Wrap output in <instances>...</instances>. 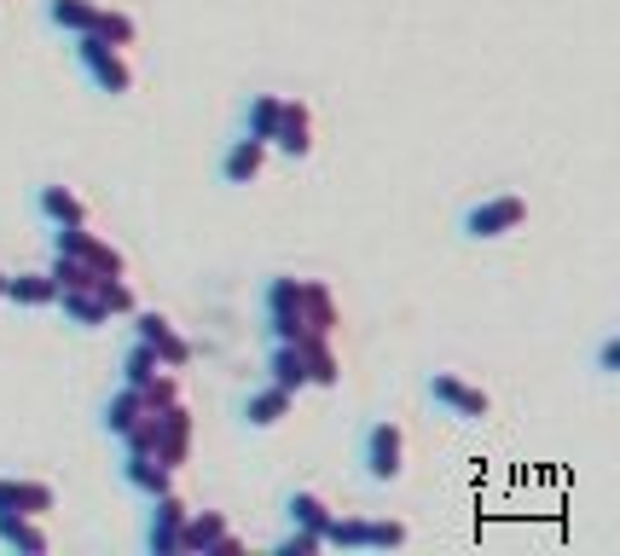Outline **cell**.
Segmentation results:
<instances>
[{"mask_svg": "<svg viewBox=\"0 0 620 556\" xmlns=\"http://www.w3.org/2000/svg\"><path fill=\"white\" fill-rule=\"evenodd\" d=\"M360 464H365L371 481H401V469H406V429L395 418L371 423L365 446H360Z\"/></svg>", "mask_w": 620, "mask_h": 556, "instance_id": "2", "label": "cell"}, {"mask_svg": "<svg viewBox=\"0 0 620 556\" xmlns=\"http://www.w3.org/2000/svg\"><path fill=\"white\" fill-rule=\"evenodd\" d=\"M273 146L291 151V157H307V151H314V111H307L302 99H284V116H279Z\"/></svg>", "mask_w": 620, "mask_h": 556, "instance_id": "12", "label": "cell"}, {"mask_svg": "<svg viewBox=\"0 0 620 556\" xmlns=\"http://www.w3.org/2000/svg\"><path fill=\"white\" fill-rule=\"evenodd\" d=\"M279 116H284V99H279V93H256V99H250V139H267V146H273Z\"/></svg>", "mask_w": 620, "mask_h": 556, "instance_id": "25", "label": "cell"}, {"mask_svg": "<svg viewBox=\"0 0 620 556\" xmlns=\"http://www.w3.org/2000/svg\"><path fill=\"white\" fill-rule=\"evenodd\" d=\"M267 371H273V388H284V395H302V388H307V365H302V348L296 342H273Z\"/></svg>", "mask_w": 620, "mask_h": 556, "instance_id": "19", "label": "cell"}, {"mask_svg": "<svg viewBox=\"0 0 620 556\" xmlns=\"http://www.w3.org/2000/svg\"><path fill=\"white\" fill-rule=\"evenodd\" d=\"M261 169H267V139H233V151L221 157V180L226 185H256L261 180Z\"/></svg>", "mask_w": 620, "mask_h": 556, "instance_id": "9", "label": "cell"}, {"mask_svg": "<svg viewBox=\"0 0 620 556\" xmlns=\"http://www.w3.org/2000/svg\"><path fill=\"white\" fill-rule=\"evenodd\" d=\"M58 492L47 481H0V510H24V517H47Z\"/></svg>", "mask_w": 620, "mask_h": 556, "instance_id": "16", "label": "cell"}, {"mask_svg": "<svg viewBox=\"0 0 620 556\" xmlns=\"http://www.w3.org/2000/svg\"><path fill=\"white\" fill-rule=\"evenodd\" d=\"M291 400L296 395H284V388L267 383V388H256V395L244 400V423H250V429H279L284 418H291Z\"/></svg>", "mask_w": 620, "mask_h": 556, "instance_id": "17", "label": "cell"}, {"mask_svg": "<svg viewBox=\"0 0 620 556\" xmlns=\"http://www.w3.org/2000/svg\"><path fill=\"white\" fill-rule=\"evenodd\" d=\"M314 551H325V533H314V527H296L273 545V556H314Z\"/></svg>", "mask_w": 620, "mask_h": 556, "instance_id": "33", "label": "cell"}, {"mask_svg": "<svg viewBox=\"0 0 620 556\" xmlns=\"http://www.w3.org/2000/svg\"><path fill=\"white\" fill-rule=\"evenodd\" d=\"M47 18H53V30L88 35L93 18H99V0H47Z\"/></svg>", "mask_w": 620, "mask_h": 556, "instance_id": "23", "label": "cell"}, {"mask_svg": "<svg viewBox=\"0 0 620 556\" xmlns=\"http://www.w3.org/2000/svg\"><path fill=\"white\" fill-rule=\"evenodd\" d=\"M185 510H192V504H185L174 487L151 499V527H146V551L151 556H180V522H185Z\"/></svg>", "mask_w": 620, "mask_h": 556, "instance_id": "6", "label": "cell"}, {"mask_svg": "<svg viewBox=\"0 0 620 556\" xmlns=\"http://www.w3.org/2000/svg\"><path fill=\"white\" fill-rule=\"evenodd\" d=\"M203 556H244V540H238V533H233V527H226V533H221V540H215L210 551H203Z\"/></svg>", "mask_w": 620, "mask_h": 556, "instance_id": "36", "label": "cell"}, {"mask_svg": "<svg viewBox=\"0 0 620 556\" xmlns=\"http://www.w3.org/2000/svg\"><path fill=\"white\" fill-rule=\"evenodd\" d=\"M81 261H88L93 266V273H128V256H122L116 250V243H105V238H88V250H81Z\"/></svg>", "mask_w": 620, "mask_h": 556, "instance_id": "30", "label": "cell"}, {"mask_svg": "<svg viewBox=\"0 0 620 556\" xmlns=\"http://www.w3.org/2000/svg\"><path fill=\"white\" fill-rule=\"evenodd\" d=\"M35 209L47 215L53 226H88V197L70 192V185H41Z\"/></svg>", "mask_w": 620, "mask_h": 556, "instance_id": "14", "label": "cell"}, {"mask_svg": "<svg viewBox=\"0 0 620 556\" xmlns=\"http://www.w3.org/2000/svg\"><path fill=\"white\" fill-rule=\"evenodd\" d=\"M284 517H291L296 527H314V533H325V522L337 517V510H330V499H325V492H314V487H296L291 499H284Z\"/></svg>", "mask_w": 620, "mask_h": 556, "instance_id": "21", "label": "cell"}, {"mask_svg": "<svg viewBox=\"0 0 620 556\" xmlns=\"http://www.w3.org/2000/svg\"><path fill=\"white\" fill-rule=\"evenodd\" d=\"M93 35H105L111 47H122V53H128L134 41H139V24H134L128 12H105V7H99V18H93Z\"/></svg>", "mask_w": 620, "mask_h": 556, "instance_id": "28", "label": "cell"}, {"mask_svg": "<svg viewBox=\"0 0 620 556\" xmlns=\"http://www.w3.org/2000/svg\"><path fill=\"white\" fill-rule=\"evenodd\" d=\"M47 279L58 284V291H93V266L88 261H76V256H53V266H47Z\"/></svg>", "mask_w": 620, "mask_h": 556, "instance_id": "27", "label": "cell"}, {"mask_svg": "<svg viewBox=\"0 0 620 556\" xmlns=\"http://www.w3.org/2000/svg\"><path fill=\"white\" fill-rule=\"evenodd\" d=\"M139 395H146L151 411H162V406H174V400H180V377H174V371H157V377H151L146 388H139Z\"/></svg>", "mask_w": 620, "mask_h": 556, "instance_id": "32", "label": "cell"}, {"mask_svg": "<svg viewBox=\"0 0 620 556\" xmlns=\"http://www.w3.org/2000/svg\"><path fill=\"white\" fill-rule=\"evenodd\" d=\"M0 302H7V273H0Z\"/></svg>", "mask_w": 620, "mask_h": 556, "instance_id": "37", "label": "cell"}, {"mask_svg": "<svg viewBox=\"0 0 620 556\" xmlns=\"http://www.w3.org/2000/svg\"><path fill=\"white\" fill-rule=\"evenodd\" d=\"M122 481L134 492H146V499H157V492L174 487V469L162 458H151V452H122Z\"/></svg>", "mask_w": 620, "mask_h": 556, "instance_id": "10", "label": "cell"}, {"mask_svg": "<svg viewBox=\"0 0 620 556\" xmlns=\"http://www.w3.org/2000/svg\"><path fill=\"white\" fill-rule=\"evenodd\" d=\"M325 545H337V551H365V522H360V517H330V522H325Z\"/></svg>", "mask_w": 620, "mask_h": 556, "instance_id": "29", "label": "cell"}, {"mask_svg": "<svg viewBox=\"0 0 620 556\" xmlns=\"http://www.w3.org/2000/svg\"><path fill=\"white\" fill-rule=\"evenodd\" d=\"M522 220H528V203L516 192H505V197H487V203H475V209H464V238H475V243L510 238Z\"/></svg>", "mask_w": 620, "mask_h": 556, "instance_id": "4", "label": "cell"}, {"mask_svg": "<svg viewBox=\"0 0 620 556\" xmlns=\"http://www.w3.org/2000/svg\"><path fill=\"white\" fill-rule=\"evenodd\" d=\"M0 545H7V551H24V556H47V551H53L41 517H24V510H0Z\"/></svg>", "mask_w": 620, "mask_h": 556, "instance_id": "8", "label": "cell"}, {"mask_svg": "<svg viewBox=\"0 0 620 556\" xmlns=\"http://www.w3.org/2000/svg\"><path fill=\"white\" fill-rule=\"evenodd\" d=\"M192 354H198V348H192V342H185L180 331H169V337H162V342H157V360H162V365H169V371H185V365H192Z\"/></svg>", "mask_w": 620, "mask_h": 556, "instance_id": "34", "label": "cell"}, {"mask_svg": "<svg viewBox=\"0 0 620 556\" xmlns=\"http://www.w3.org/2000/svg\"><path fill=\"white\" fill-rule=\"evenodd\" d=\"M221 533H226V510H185V522H180V556L210 551Z\"/></svg>", "mask_w": 620, "mask_h": 556, "instance_id": "15", "label": "cell"}, {"mask_svg": "<svg viewBox=\"0 0 620 556\" xmlns=\"http://www.w3.org/2000/svg\"><path fill=\"white\" fill-rule=\"evenodd\" d=\"M157 371H169V365L157 360V348H151V342H139V337H134V348H128V354H122V383L146 388V383L157 377Z\"/></svg>", "mask_w": 620, "mask_h": 556, "instance_id": "24", "label": "cell"}, {"mask_svg": "<svg viewBox=\"0 0 620 556\" xmlns=\"http://www.w3.org/2000/svg\"><path fill=\"white\" fill-rule=\"evenodd\" d=\"M76 58H81V70L93 76V88L99 93H111V99H122V93H134V65H128V53L122 47H111L105 35H76Z\"/></svg>", "mask_w": 620, "mask_h": 556, "instance_id": "1", "label": "cell"}, {"mask_svg": "<svg viewBox=\"0 0 620 556\" xmlns=\"http://www.w3.org/2000/svg\"><path fill=\"white\" fill-rule=\"evenodd\" d=\"M146 411H151V406H146V395H139L134 383H122L116 395L105 400V411H99V423H105V435H116V441H122L139 418H146Z\"/></svg>", "mask_w": 620, "mask_h": 556, "instance_id": "13", "label": "cell"}, {"mask_svg": "<svg viewBox=\"0 0 620 556\" xmlns=\"http://www.w3.org/2000/svg\"><path fill=\"white\" fill-rule=\"evenodd\" d=\"M597 371H604V377H615V371H620V342H615V337L597 348Z\"/></svg>", "mask_w": 620, "mask_h": 556, "instance_id": "35", "label": "cell"}, {"mask_svg": "<svg viewBox=\"0 0 620 556\" xmlns=\"http://www.w3.org/2000/svg\"><path fill=\"white\" fill-rule=\"evenodd\" d=\"M406 540H412V527L395 522V517H388V522H365V551H401Z\"/></svg>", "mask_w": 620, "mask_h": 556, "instance_id": "31", "label": "cell"}, {"mask_svg": "<svg viewBox=\"0 0 620 556\" xmlns=\"http://www.w3.org/2000/svg\"><path fill=\"white\" fill-rule=\"evenodd\" d=\"M429 400H436V406H447L459 423H482L487 411H493V395H487V388L464 383L459 371H429Z\"/></svg>", "mask_w": 620, "mask_h": 556, "instance_id": "3", "label": "cell"}, {"mask_svg": "<svg viewBox=\"0 0 620 556\" xmlns=\"http://www.w3.org/2000/svg\"><path fill=\"white\" fill-rule=\"evenodd\" d=\"M302 325L307 331H319V337L337 331V302H330V291L319 279H302Z\"/></svg>", "mask_w": 620, "mask_h": 556, "instance_id": "20", "label": "cell"}, {"mask_svg": "<svg viewBox=\"0 0 620 556\" xmlns=\"http://www.w3.org/2000/svg\"><path fill=\"white\" fill-rule=\"evenodd\" d=\"M296 348H302V365H307V383L314 388H337L342 383V360H337V348H330V337L307 331V337H296Z\"/></svg>", "mask_w": 620, "mask_h": 556, "instance_id": "11", "label": "cell"}, {"mask_svg": "<svg viewBox=\"0 0 620 556\" xmlns=\"http://www.w3.org/2000/svg\"><path fill=\"white\" fill-rule=\"evenodd\" d=\"M7 302H18V307H53L58 302V284L47 279V273H7Z\"/></svg>", "mask_w": 620, "mask_h": 556, "instance_id": "22", "label": "cell"}, {"mask_svg": "<svg viewBox=\"0 0 620 556\" xmlns=\"http://www.w3.org/2000/svg\"><path fill=\"white\" fill-rule=\"evenodd\" d=\"M93 291H99V302L111 307V319H116V314H134V307H139L134 284L122 279V273H99V279H93Z\"/></svg>", "mask_w": 620, "mask_h": 556, "instance_id": "26", "label": "cell"}, {"mask_svg": "<svg viewBox=\"0 0 620 556\" xmlns=\"http://www.w3.org/2000/svg\"><path fill=\"white\" fill-rule=\"evenodd\" d=\"M157 418H162V429H157V458L169 464V469H180L185 458H192V411H185V400H174V406H162Z\"/></svg>", "mask_w": 620, "mask_h": 556, "instance_id": "7", "label": "cell"}, {"mask_svg": "<svg viewBox=\"0 0 620 556\" xmlns=\"http://www.w3.org/2000/svg\"><path fill=\"white\" fill-rule=\"evenodd\" d=\"M58 307H65V319L76 331H105L111 325V307L99 302V291H58Z\"/></svg>", "mask_w": 620, "mask_h": 556, "instance_id": "18", "label": "cell"}, {"mask_svg": "<svg viewBox=\"0 0 620 556\" xmlns=\"http://www.w3.org/2000/svg\"><path fill=\"white\" fill-rule=\"evenodd\" d=\"M267 331H273V342H296L307 337L302 325V279H267Z\"/></svg>", "mask_w": 620, "mask_h": 556, "instance_id": "5", "label": "cell"}]
</instances>
